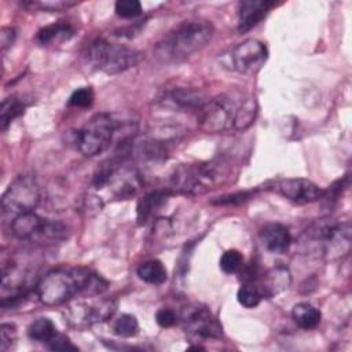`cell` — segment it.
<instances>
[{
  "label": "cell",
  "instance_id": "cell-26",
  "mask_svg": "<svg viewBox=\"0 0 352 352\" xmlns=\"http://www.w3.org/2000/svg\"><path fill=\"white\" fill-rule=\"evenodd\" d=\"M236 297H238L239 304L246 308H254L263 300V296H261L257 285H254V283H245L243 286H241Z\"/></svg>",
  "mask_w": 352,
  "mask_h": 352
},
{
  "label": "cell",
  "instance_id": "cell-2",
  "mask_svg": "<svg viewBox=\"0 0 352 352\" xmlns=\"http://www.w3.org/2000/svg\"><path fill=\"white\" fill-rule=\"evenodd\" d=\"M234 169L231 162L223 158L210 161L183 164L173 169L169 186L170 190L184 195H202L231 180Z\"/></svg>",
  "mask_w": 352,
  "mask_h": 352
},
{
  "label": "cell",
  "instance_id": "cell-18",
  "mask_svg": "<svg viewBox=\"0 0 352 352\" xmlns=\"http://www.w3.org/2000/svg\"><path fill=\"white\" fill-rule=\"evenodd\" d=\"M260 236L265 250L274 254L285 253L292 243V236L289 230L279 223H270L264 226Z\"/></svg>",
  "mask_w": 352,
  "mask_h": 352
},
{
  "label": "cell",
  "instance_id": "cell-29",
  "mask_svg": "<svg viewBox=\"0 0 352 352\" xmlns=\"http://www.w3.org/2000/svg\"><path fill=\"white\" fill-rule=\"evenodd\" d=\"M116 14L124 19H133L142 14V4L138 0H118L114 6Z\"/></svg>",
  "mask_w": 352,
  "mask_h": 352
},
{
  "label": "cell",
  "instance_id": "cell-15",
  "mask_svg": "<svg viewBox=\"0 0 352 352\" xmlns=\"http://www.w3.org/2000/svg\"><path fill=\"white\" fill-rule=\"evenodd\" d=\"M275 6L270 0H242L238 3V32L246 33L257 26Z\"/></svg>",
  "mask_w": 352,
  "mask_h": 352
},
{
  "label": "cell",
  "instance_id": "cell-23",
  "mask_svg": "<svg viewBox=\"0 0 352 352\" xmlns=\"http://www.w3.org/2000/svg\"><path fill=\"white\" fill-rule=\"evenodd\" d=\"M138 276L150 285H161L166 280V268L158 260H148L139 265Z\"/></svg>",
  "mask_w": 352,
  "mask_h": 352
},
{
  "label": "cell",
  "instance_id": "cell-19",
  "mask_svg": "<svg viewBox=\"0 0 352 352\" xmlns=\"http://www.w3.org/2000/svg\"><path fill=\"white\" fill-rule=\"evenodd\" d=\"M76 30L70 23L66 22H56L48 26H44L37 33V40L43 45H50L60 41H67L74 36Z\"/></svg>",
  "mask_w": 352,
  "mask_h": 352
},
{
  "label": "cell",
  "instance_id": "cell-35",
  "mask_svg": "<svg viewBox=\"0 0 352 352\" xmlns=\"http://www.w3.org/2000/svg\"><path fill=\"white\" fill-rule=\"evenodd\" d=\"M252 197L250 191H243V192H236V194H231V195H224V197H219V199L216 201V204H221V205H230V204H239L243 201H248Z\"/></svg>",
  "mask_w": 352,
  "mask_h": 352
},
{
  "label": "cell",
  "instance_id": "cell-21",
  "mask_svg": "<svg viewBox=\"0 0 352 352\" xmlns=\"http://www.w3.org/2000/svg\"><path fill=\"white\" fill-rule=\"evenodd\" d=\"M292 316L294 322L305 330L315 329L320 323V311L309 302H300L293 307Z\"/></svg>",
  "mask_w": 352,
  "mask_h": 352
},
{
  "label": "cell",
  "instance_id": "cell-28",
  "mask_svg": "<svg viewBox=\"0 0 352 352\" xmlns=\"http://www.w3.org/2000/svg\"><path fill=\"white\" fill-rule=\"evenodd\" d=\"M242 264H243V257L235 249L226 250L223 253L221 258H220V268L226 274H235V272H238L241 270Z\"/></svg>",
  "mask_w": 352,
  "mask_h": 352
},
{
  "label": "cell",
  "instance_id": "cell-27",
  "mask_svg": "<svg viewBox=\"0 0 352 352\" xmlns=\"http://www.w3.org/2000/svg\"><path fill=\"white\" fill-rule=\"evenodd\" d=\"M113 330L120 337H132L139 330L138 319L133 315L124 314L118 319H116V322L113 324Z\"/></svg>",
  "mask_w": 352,
  "mask_h": 352
},
{
  "label": "cell",
  "instance_id": "cell-8",
  "mask_svg": "<svg viewBox=\"0 0 352 352\" xmlns=\"http://www.w3.org/2000/svg\"><path fill=\"white\" fill-rule=\"evenodd\" d=\"M117 308V301L110 297H84V300H72L63 311L66 323L74 329L82 330L96 323L110 319Z\"/></svg>",
  "mask_w": 352,
  "mask_h": 352
},
{
  "label": "cell",
  "instance_id": "cell-10",
  "mask_svg": "<svg viewBox=\"0 0 352 352\" xmlns=\"http://www.w3.org/2000/svg\"><path fill=\"white\" fill-rule=\"evenodd\" d=\"M116 129V120L109 113H98L77 132V148L85 157H95L110 146Z\"/></svg>",
  "mask_w": 352,
  "mask_h": 352
},
{
  "label": "cell",
  "instance_id": "cell-32",
  "mask_svg": "<svg viewBox=\"0 0 352 352\" xmlns=\"http://www.w3.org/2000/svg\"><path fill=\"white\" fill-rule=\"evenodd\" d=\"M32 7H37L38 10L44 11H51V12H59V11H66L70 7L76 6V1H69V0H56V1H29L26 3Z\"/></svg>",
  "mask_w": 352,
  "mask_h": 352
},
{
  "label": "cell",
  "instance_id": "cell-12",
  "mask_svg": "<svg viewBox=\"0 0 352 352\" xmlns=\"http://www.w3.org/2000/svg\"><path fill=\"white\" fill-rule=\"evenodd\" d=\"M183 329L192 341L219 340L223 336L221 324L213 314L201 305H188L180 315Z\"/></svg>",
  "mask_w": 352,
  "mask_h": 352
},
{
  "label": "cell",
  "instance_id": "cell-13",
  "mask_svg": "<svg viewBox=\"0 0 352 352\" xmlns=\"http://www.w3.org/2000/svg\"><path fill=\"white\" fill-rule=\"evenodd\" d=\"M267 58V47L256 38H248L235 45L231 51L232 67L242 74L257 73L264 66Z\"/></svg>",
  "mask_w": 352,
  "mask_h": 352
},
{
  "label": "cell",
  "instance_id": "cell-1",
  "mask_svg": "<svg viewBox=\"0 0 352 352\" xmlns=\"http://www.w3.org/2000/svg\"><path fill=\"white\" fill-rule=\"evenodd\" d=\"M107 282L85 267H59L48 271L36 285V296L44 305H63L77 297L100 296Z\"/></svg>",
  "mask_w": 352,
  "mask_h": 352
},
{
  "label": "cell",
  "instance_id": "cell-22",
  "mask_svg": "<svg viewBox=\"0 0 352 352\" xmlns=\"http://www.w3.org/2000/svg\"><path fill=\"white\" fill-rule=\"evenodd\" d=\"M168 191H153L147 194L143 199H140L138 205V221L139 224H144L153 213L161 208V205L165 202L168 197Z\"/></svg>",
  "mask_w": 352,
  "mask_h": 352
},
{
  "label": "cell",
  "instance_id": "cell-25",
  "mask_svg": "<svg viewBox=\"0 0 352 352\" xmlns=\"http://www.w3.org/2000/svg\"><path fill=\"white\" fill-rule=\"evenodd\" d=\"M25 110V103L15 95H11L6 98L1 102V109H0V125L1 129L4 131L18 116H21Z\"/></svg>",
  "mask_w": 352,
  "mask_h": 352
},
{
  "label": "cell",
  "instance_id": "cell-7",
  "mask_svg": "<svg viewBox=\"0 0 352 352\" xmlns=\"http://www.w3.org/2000/svg\"><path fill=\"white\" fill-rule=\"evenodd\" d=\"M11 232L21 241L37 245H54L67 238L69 228L56 220L44 219L34 210L18 216L10 224Z\"/></svg>",
  "mask_w": 352,
  "mask_h": 352
},
{
  "label": "cell",
  "instance_id": "cell-36",
  "mask_svg": "<svg viewBox=\"0 0 352 352\" xmlns=\"http://www.w3.org/2000/svg\"><path fill=\"white\" fill-rule=\"evenodd\" d=\"M15 38V30L12 28H3L0 32V45H1V51L6 52V50L8 47L12 45Z\"/></svg>",
  "mask_w": 352,
  "mask_h": 352
},
{
  "label": "cell",
  "instance_id": "cell-31",
  "mask_svg": "<svg viewBox=\"0 0 352 352\" xmlns=\"http://www.w3.org/2000/svg\"><path fill=\"white\" fill-rule=\"evenodd\" d=\"M16 341V327L11 323H3L0 326V351H10Z\"/></svg>",
  "mask_w": 352,
  "mask_h": 352
},
{
  "label": "cell",
  "instance_id": "cell-20",
  "mask_svg": "<svg viewBox=\"0 0 352 352\" xmlns=\"http://www.w3.org/2000/svg\"><path fill=\"white\" fill-rule=\"evenodd\" d=\"M257 116V102L252 95H242L238 103L234 129L245 131L248 129L256 120Z\"/></svg>",
  "mask_w": 352,
  "mask_h": 352
},
{
  "label": "cell",
  "instance_id": "cell-14",
  "mask_svg": "<svg viewBox=\"0 0 352 352\" xmlns=\"http://www.w3.org/2000/svg\"><path fill=\"white\" fill-rule=\"evenodd\" d=\"M268 190L296 204L315 202L324 194V190H322L314 182L302 177H287L271 182L268 184Z\"/></svg>",
  "mask_w": 352,
  "mask_h": 352
},
{
  "label": "cell",
  "instance_id": "cell-4",
  "mask_svg": "<svg viewBox=\"0 0 352 352\" xmlns=\"http://www.w3.org/2000/svg\"><path fill=\"white\" fill-rule=\"evenodd\" d=\"M305 239L324 258L344 257L351 249V223L336 219L318 220L307 228Z\"/></svg>",
  "mask_w": 352,
  "mask_h": 352
},
{
  "label": "cell",
  "instance_id": "cell-3",
  "mask_svg": "<svg viewBox=\"0 0 352 352\" xmlns=\"http://www.w3.org/2000/svg\"><path fill=\"white\" fill-rule=\"evenodd\" d=\"M214 28L208 21H184L170 29L155 45L162 62H180L202 50L213 37Z\"/></svg>",
  "mask_w": 352,
  "mask_h": 352
},
{
  "label": "cell",
  "instance_id": "cell-34",
  "mask_svg": "<svg viewBox=\"0 0 352 352\" xmlns=\"http://www.w3.org/2000/svg\"><path fill=\"white\" fill-rule=\"evenodd\" d=\"M155 322L161 327H170L177 322V315L170 308H161L155 314Z\"/></svg>",
  "mask_w": 352,
  "mask_h": 352
},
{
  "label": "cell",
  "instance_id": "cell-11",
  "mask_svg": "<svg viewBox=\"0 0 352 352\" xmlns=\"http://www.w3.org/2000/svg\"><path fill=\"white\" fill-rule=\"evenodd\" d=\"M241 96L234 98L232 95H219L205 102L197 111V124L199 129L206 133H220L234 128V120Z\"/></svg>",
  "mask_w": 352,
  "mask_h": 352
},
{
  "label": "cell",
  "instance_id": "cell-30",
  "mask_svg": "<svg viewBox=\"0 0 352 352\" xmlns=\"http://www.w3.org/2000/svg\"><path fill=\"white\" fill-rule=\"evenodd\" d=\"M94 103V91L89 87H84L80 89H76L70 98L67 104L72 107H80V109H85V107H91Z\"/></svg>",
  "mask_w": 352,
  "mask_h": 352
},
{
  "label": "cell",
  "instance_id": "cell-24",
  "mask_svg": "<svg viewBox=\"0 0 352 352\" xmlns=\"http://www.w3.org/2000/svg\"><path fill=\"white\" fill-rule=\"evenodd\" d=\"M58 334V330L51 319L48 318H37L33 320L28 327V336L29 338L38 341V342H50L55 336Z\"/></svg>",
  "mask_w": 352,
  "mask_h": 352
},
{
  "label": "cell",
  "instance_id": "cell-33",
  "mask_svg": "<svg viewBox=\"0 0 352 352\" xmlns=\"http://www.w3.org/2000/svg\"><path fill=\"white\" fill-rule=\"evenodd\" d=\"M47 346L51 351H77L78 348L72 344V341L65 336L58 333L50 342H47Z\"/></svg>",
  "mask_w": 352,
  "mask_h": 352
},
{
  "label": "cell",
  "instance_id": "cell-5",
  "mask_svg": "<svg viewBox=\"0 0 352 352\" xmlns=\"http://www.w3.org/2000/svg\"><path fill=\"white\" fill-rule=\"evenodd\" d=\"M87 60L96 69L106 74H117L135 67L140 59V51L109 41L104 37L94 38L85 48L84 52Z\"/></svg>",
  "mask_w": 352,
  "mask_h": 352
},
{
  "label": "cell",
  "instance_id": "cell-6",
  "mask_svg": "<svg viewBox=\"0 0 352 352\" xmlns=\"http://www.w3.org/2000/svg\"><path fill=\"white\" fill-rule=\"evenodd\" d=\"M41 199V190L37 179L32 175L15 177L1 197L3 223L11 224L18 216L33 212Z\"/></svg>",
  "mask_w": 352,
  "mask_h": 352
},
{
  "label": "cell",
  "instance_id": "cell-17",
  "mask_svg": "<svg viewBox=\"0 0 352 352\" xmlns=\"http://www.w3.org/2000/svg\"><path fill=\"white\" fill-rule=\"evenodd\" d=\"M292 283L290 271L286 267L278 265L270 268L260 279L257 287L263 296V298H271L286 289H289Z\"/></svg>",
  "mask_w": 352,
  "mask_h": 352
},
{
  "label": "cell",
  "instance_id": "cell-9",
  "mask_svg": "<svg viewBox=\"0 0 352 352\" xmlns=\"http://www.w3.org/2000/svg\"><path fill=\"white\" fill-rule=\"evenodd\" d=\"M140 186L142 180L138 170L124 164L102 168L92 180L94 190H107L111 199H129L139 191Z\"/></svg>",
  "mask_w": 352,
  "mask_h": 352
},
{
  "label": "cell",
  "instance_id": "cell-16",
  "mask_svg": "<svg viewBox=\"0 0 352 352\" xmlns=\"http://www.w3.org/2000/svg\"><path fill=\"white\" fill-rule=\"evenodd\" d=\"M162 103L172 110H184V111H197L206 102L202 94L192 88H173L162 96Z\"/></svg>",
  "mask_w": 352,
  "mask_h": 352
}]
</instances>
